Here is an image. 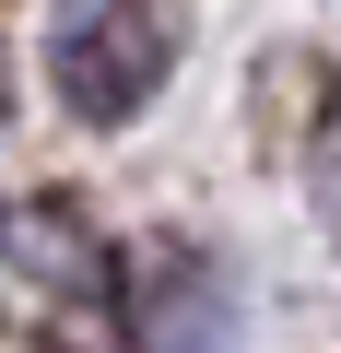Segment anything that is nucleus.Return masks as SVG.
Returning <instances> with one entry per match:
<instances>
[{
	"label": "nucleus",
	"mask_w": 341,
	"mask_h": 353,
	"mask_svg": "<svg viewBox=\"0 0 341 353\" xmlns=\"http://www.w3.org/2000/svg\"><path fill=\"white\" fill-rule=\"evenodd\" d=\"M0 259H12L24 283H48V294H83V306H118L130 294L118 259L94 248V224L71 201H12V212H0Z\"/></svg>",
	"instance_id": "obj_3"
},
{
	"label": "nucleus",
	"mask_w": 341,
	"mask_h": 353,
	"mask_svg": "<svg viewBox=\"0 0 341 353\" xmlns=\"http://www.w3.org/2000/svg\"><path fill=\"white\" fill-rule=\"evenodd\" d=\"M165 71H177V12L165 0H59L48 24V83L83 130H130Z\"/></svg>",
	"instance_id": "obj_1"
},
{
	"label": "nucleus",
	"mask_w": 341,
	"mask_h": 353,
	"mask_svg": "<svg viewBox=\"0 0 341 353\" xmlns=\"http://www.w3.org/2000/svg\"><path fill=\"white\" fill-rule=\"evenodd\" d=\"M318 212H329V224H341V153H329V176H318Z\"/></svg>",
	"instance_id": "obj_4"
},
{
	"label": "nucleus",
	"mask_w": 341,
	"mask_h": 353,
	"mask_svg": "<svg viewBox=\"0 0 341 353\" xmlns=\"http://www.w3.org/2000/svg\"><path fill=\"white\" fill-rule=\"evenodd\" d=\"M0 118H12V48H0Z\"/></svg>",
	"instance_id": "obj_5"
},
{
	"label": "nucleus",
	"mask_w": 341,
	"mask_h": 353,
	"mask_svg": "<svg viewBox=\"0 0 341 353\" xmlns=\"http://www.w3.org/2000/svg\"><path fill=\"white\" fill-rule=\"evenodd\" d=\"M118 318H130L153 353H212V341H224V318H236V294H224V271H212L189 236H165V248L130 271Z\"/></svg>",
	"instance_id": "obj_2"
}]
</instances>
